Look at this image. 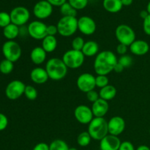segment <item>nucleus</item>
I'll use <instances>...</instances> for the list:
<instances>
[{
	"mask_svg": "<svg viewBox=\"0 0 150 150\" xmlns=\"http://www.w3.org/2000/svg\"><path fill=\"white\" fill-rule=\"evenodd\" d=\"M58 33L61 36L68 38L78 30V19L76 17L62 16L57 24Z\"/></svg>",
	"mask_w": 150,
	"mask_h": 150,
	"instance_id": "4",
	"label": "nucleus"
},
{
	"mask_svg": "<svg viewBox=\"0 0 150 150\" xmlns=\"http://www.w3.org/2000/svg\"><path fill=\"white\" fill-rule=\"evenodd\" d=\"M52 6L55 7H61L62 4L67 2V0H47Z\"/></svg>",
	"mask_w": 150,
	"mask_h": 150,
	"instance_id": "43",
	"label": "nucleus"
},
{
	"mask_svg": "<svg viewBox=\"0 0 150 150\" xmlns=\"http://www.w3.org/2000/svg\"><path fill=\"white\" fill-rule=\"evenodd\" d=\"M115 36L120 43L130 46L136 40V33L130 26L126 24H120L116 28Z\"/></svg>",
	"mask_w": 150,
	"mask_h": 150,
	"instance_id": "6",
	"label": "nucleus"
},
{
	"mask_svg": "<svg viewBox=\"0 0 150 150\" xmlns=\"http://www.w3.org/2000/svg\"><path fill=\"white\" fill-rule=\"evenodd\" d=\"M117 92V89L113 85L108 84L105 87L100 89L99 92L100 98L106 101L111 100L116 97Z\"/></svg>",
	"mask_w": 150,
	"mask_h": 150,
	"instance_id": "23",
	"label": "nucleus"
},
{
	"mask_svg": "<svg viewBox=\"0 0 150 150\" xmlns=\"http://www.w3.org/2000/svg\"><path fill=\"white\" fill-rule=\"evenodd\" d=\"M84 44L85 42L83 40V38H81V37H76L72 41V49L81 51Z\"/></svg>",
	"mask_w": 150,
	"mask_h": 150,
	"instance_id": "33",
	"label": "nucleus"
},
{
	"mask_svg": "<svg viewBox=\"0 0 150 150\" xmlns=\"http://www.w3.org/2000/svg\"><path fill=\"white\" fill-rule=\"evenodd\" d=\"M74 117L82 125H89L94 118L92 109L86 105H78L74 110Z\"/></svg>",
	"mask_w": 150,
	"mask_h": 150,
	"instance_id": "13",
	"label": "nucleus"
},
{
	"mask_svg": "<svg viewBox=\"0 0 150 150\" xmlns=\"http://www.w3.org/2000/svg\"><path fill=\"white\" fill-rule=\"evenodd\" d=\"M1 51L4 58L13 63L19 60L22 54V50L20 45L14 40L6 41L3 44Z\"/></svg>",
	"mask_w": 150,
	"mask_h": 150,
	"instance_id": "7",
	"label": "nucleus"
},
{
	"mask_svg": "<svg viewBox=\"0 0 150 150\" xmlns=\"http://www.w3.org/2000/svg\"><path fill=\"white\" fill-rule=\"evenodd\" d=\"M67 144L62 139H55L49 144V150H69Z\"/></svg>",
	"mask_w": 150,
	"mask_h": 150,
	"instance_id": "28",
	"label": "nucleus"
},
{
	"mask_svg": "<svg viewBox=\"0 0 150 150\" xmlns=\"http://www.w3.org/2000/svg\"><path fill=\"white\" fill-rule=\"evenodd\" d=\"M89 0H68L70 5L76 10H83L87 6Z\"/></svg>",
	"mask_w": 150,
	"mask_h": 150,
	"instance_id": "31",
	"label": "nucleus"
},
{
	"mask_svg": "<svg viewBox=\"0 0 150 150\" xmlns=\"http://www.w3.org/2000/svg\"><path fill=\"white\" fill-rule=\"evenodd\" d=\"M13 69H14V63L10 60L4 59L0 62V72L2 74H10L13 72Z\"/></svg>",
	"mask_w": 150,
	"mask_h": 150,
	"instance_id": "29",
	"label": "nucleus"
},
{
	"mask_svg": "<svg viewBox=\"0 0 150 150\" xmlns=\"http://www.w3.org/2000/svg\"><path fill=\"white\" fill-rule=\"evenodd\" d=\"M103 6L108 13H116L122 10L123 5L121 0H103Z\"/></svg>",
	"mask_w": 150,
	"mask_h": 150,
	"instance_id": "22",
	"label": "nucleus"
},
{
	"mask_svg": "<svg viewBox=\"0 0 150 150\" xmlns=\"http://www.w3.org/2000/svg\"><path fill=\"white\" fill-rule=\"evenodd\" d=\"M60 13L62 16L76 17L77 16V10L73 8L69 2H65L60 7Z\"/></svg>",
	"mask_w": 150,
	"mask_h": 150,
	"instance_id": "26",
	"label": "nucleus"
},
{
	"mask_svg": "<svg viewBox=\"0 0 150 150\" xmlns=\"http://www.w3.org/2000/svg\"><path fill=\"white\" fill-rule=\"evenodd\" d=\"M92 139V137L89 135V133H88V131H83L81 132L78 136L77 143L80 146L85 147V146H87L88 145H89Z\"/></svg>",
	"mask_w": 150,
	"mask_h": 150,
	"instance_id": "27",
	"label": "nucleus"
},
{
	"mask_svg": "<svg viewBox=\"0 0 150 150\" xmlns=\"http://www.w3.org/2000/svg\"><path fill=\"white\" fill-rule=\"evenodd\" d=\"M29 35L35 40H40L47 36V25L40 21H34L29 24Z\"/></svg>",
	"mask_w": 150,
	"mask_h": 150,
	"instance_id": "10",
	"label": "nucleus"
},
{
	"mask_svg": "<svg viewBox=\"0 0 150 150\" xmlns=\"http://www.w3.org/2000/svg\"><path fill=\"white\" fill-rule=\"evenodd\" d=\"M32 150H49V145L44 142H40L37 144Z\"/></svg>",
	"mask_w": 150,
	"mask_h": 150,
	"instance_id": "42",
	"label": "nucleus"
},
{
	"mask_svg": "<svg viewBox=\"0 0 150 150\" xmlns=\"http://www.w3.org/2000/svg\"><path fill=\"white\" fill-rule=\"evenodd\" d=\"M62 59L63 60L67 68L77 69L83 65L85 56L83 55L82 51L70 49L63 54Z\"/></svg>",
	"mask_w": 150,
	"mask_h": 150,
	"instance_id": "5",
	"label": "nucleus"
},
{
	"mask_svg": "<svg viewBox=\"0 0 150 150\" xmlns=\"http://www.w3.org/2000/svg\"><path fill=\"white\" fill-rule=\"evenodd\" d=\"M146 10L149 13V14L150 15V1H149V3L147 4V6H146Z\"/></svg>",
	"mask_w": 150,
	"mask_h": 150,
	"instance_id": "49",
	"label": "nucleus"
},
{
	"mask_svg": "<svg viewBox=\"0 0 150 150\" xmlns=\"http://www.w3.org/2000/svg\"><path fill=\"white\" fill-rule=\"evenodd\" d=\"M124 69H125L124 67H123V66L122 65V64H120V63L117 62V64H116L115 67H114V71L116 72V73H122V72L123 70H124Z\"/></svg>",
	"mask_w": 150,
	"mask_h": 150,
	"instance_id": "45",
	"label": "nucleus"
},
{
	"mask_svg": "<svg viewBox=\"0 0 150 150\" xmlns=\"http://www.w3.org/2000/svg\"><path fill=\"white\" fill-rule=\"evenodd\" d=\"M129 47L130 52L136 56H144L149 51V45L143 40H136Z\"/></svg>",
	"mask_w": 150,
	"mask_h": 150,
	"instance_id": "19",
	"label": "nucleus"
},
{
	"mask_svg": "<svg viewBox=\"0 0 150 150\" xmlns=\"http://www.w3.org/2000/svg\"><path fill=\"white\" fill-rule=\"evenodd\" d=\"M149 13L147 12V10H142V11L140 12V13H139V16H140V17L142 18L143 20H144L145 18H146V17H147L148 16H149Z\"/></svg>",
	"mask_w": 150,
	"mask_h": 150,
	"instance_id": "46",
	"label": "nucleus"
},
{
	"mask_svg": "<svg viewBox=\"0 0 150 150\" xmlns=\"http://www.w3.org/2000/svg\"><path fill=\"white\" fill-rule=\"evenodd\" d=\"M47 53L42 47H35L30 53V59L36 65H40L46 59Z\"/></svg>",
	"mask_w": 150,
	"mask_h": 150,
	"instance_id": "20",
	"label": "nucleus"
},
{
	"mask_svg": "<svg viewBox=\"0 0 150 150\" xmlns=\"http://www.w3.org/2000/svg\"><path fill=\"white\" fill-rule=\"evenodd\" d=\"M30 79L32 81L36 84H43L48 81L49 77L45 69L37 67L32 69L31 71Z\"/></svg>",
	"mask_w": 150,
	"mask_h": 150,
	"instance_id": "17",
	"label": "nucleus"
},
{
	"mask_svg": "<svg viewBox=\"0 0 150 150\" xmlns=\"http://www.w3.org/2000/svg\"><path fill=\"white\" fill-rule=\"evenodd\" d=\"M69 150H78V149L75 147H70V149H69Z\"/></svg>",
	"mask_w": 150,
	"mask_h": 150,
	"instance_id": "50",
	"label": "nucleus"
},
{
	"mask_svg": "<svg viewBox=\"0 0 150 150\" xmlns=\"http://www.w3.org/2000/svg\"><path fill=\"white\" fill-rule=\"evenodd\" d=\"M118 62L122 64L124 68L129 67L133 64V58L130 56L125 54V55H122L120 57V59H118Z\"/></svg>",
	"mask_w": 150,
	"mask_h": 150,
	"instance_id": "35",
	"label": "nucleus"
},
{
	"mask_svg": "<svg viewBox=\"0 0 150 150\" xmlns=\"http://www.w3.org/2000/svg\"><path fill=\"white\" fill-rule=\"evenodd\" d=\"M45 69L49 79L54 81H59L65 77L68 68L62 59L54 57L48 60Z\"/></svg>",
	"mask_w": 150,
	"mask_h": 150,
	"instance_id": "2",
	"label": "nucleus"
},
{
	"mask_svg": "<svg viewBox=\"0 0 150 150\" xmlns=\"http://www.w3.org/2000/svg\"><path fill=\"white\" fill-rule=\"evenodd\" d=\"M86 98H87L88 100L91 103H95L98 100V99L100 98V95L99 93H98L97 91H95V89L93 90H91L89 92H88L86 93Z\"/></svg>",
	"mask_w": 150,
	"mask_h": 150,
	"instance_id": "36",
	"label": "nucleus"
},
{
	"mask_svg": "<svg viewBox=\"0 0 150 150\" xmlns=\"http://www.w3.org/2000/svg\"><path fill=\"white\" fill-rule=\"evenodd\" d=\"M127 49H128L127 46L126 45H124V44L119 43V45L117 46V52L122 56L125 55Z\"/></svg>",
	"mask_w": 150,
	"mask_h": 150,
	"instance_id": "41",
	"label": "nucleus"
},
{
	"mask_svg": "<svg viewBox=\"0 0 150 150\" xmlns=\"http://www.w3.org/2000/svg\"><path fill=\"white\" fill-rule=\"evenodd\" d=\"M149 134H150V129H149Z\"/></svg>",
	"mask_w": 150,
	"mask_h": 150,
	"instance_id": "51",
	"label": "nucleus"
},
{
	"mask_svg": "<svg viewBox=\"0 0 150 150\" xmlns=\"http://www.w3.org/2000/svg\"><path fill=\"white\" fill-rule=\"evenodd\" d=\"M121 1L123 6H130L132 4L133 0H121Z\"/></svg>",
	"mask_w": 150,
	"mask_h": 150,
	"instance_id": "47",
	"label": "nucleus"
},
{
	"mask_svg": "<svg viewBox=\"0 0 150 150\" xmlns=\"http://www.w3.org/2000/svg\"><path fill=\"white\" fill-rule=\"evenodd\" d=\"M143 29L146 35L150 36V15L144 20Z\"/></svg>",
	"mask_w": 150,
	"mask_h": 150,
	"instance_id": "39",
	"label": "nucleus"
},
{
	"mask_svg": "<svg viewBox=\"0 0 150 150\" xmlns=\"http://www.w3.org/2000/svg\"><path fill=\"white\" fill-rule=\"evenodd\" d=\"M119 150H136V149L134 147V145L131 142L125 141V142H122Z\"/></svg>",
	"mask_w": 150,
	"mask_h": 150,
	"instance_id": "38",
	"label": "nucleus"
},
{
	"mask_svg": "<svg viewBox=\"0 0 150 150\" xmlns=\"http://www.w3.org/2000/svg\"><path fill=\"white\" fill-rule=\"evenodd\" d=\"M76 84L79 90L84 93H87L89 91L93 90L96 86L95 77L91 73H82L78 77Z\"/></svg>",
	"mask_w": 150,
	"mask_h": 150,
	"instance_id": "11",
	"label": "nucleus"
},
{
	"mask_svg": "<svg viewBox=\"0 0 150 150\" xmlns=\"http://www.w3.org/2000/svg\"><path fill=\"white\" fill-rule=\"evenodd\" d=\"M24 95L29 100H35L38 98V91L32 85L26 86L24 90Z\"/></svg>",
	"mask_w": 150,
	"mask_h": 150,
	"instance_id": "30",
	"label": "nucleus"
},
{
	"mask_svg": "<svg viewBox=\"0 0 150 150\" xmlns=\"http://www.w3.org/2000/svg\"><path fill=\"white\" fill-rule=\"evenodd\" d=\"M53 13V6L47 0H40L35 4L33 13L40 20L48 18Z\"/></svg>",
	"mask_w": 150,
	"mask_h": 150,
	"instance_id": "12",
	"label": "nucleus"
},
{
	"mask_svg": "<svg viewBox=\"0 0 150 150\" xmlns=\"http://www.w3.org/2000/svg\"><path fill=\"white\" fill-rule=\"evenodd\" d=\"M26 85L20 80H13L7 84L5 89V95L10 100H16L24 95Z\"/></svg>",
	"mask_w": 150,
	"mask_h": 150,
	"instance_id": "9",
	"label": "nucleus"
},
{
	"mask_svg": "<svg viewBox=\"0 0 150 150\" xmlns=\"http://www.w3.org/2000/svg\"><path fill=\"white\" fill-rule=\"evenodd\" d=\"M136 150H150V148L146 145H140L138 146Z\"/></svg>",
	"mask_w": 150,
	"mask_h": 150,
	"instance_id": "48",
	"label": "nucleus"
},
{
	"mask_svg": "<svg viewBox=\"0 0 150 150\" xmlns=\"http://www.w3.org/2000/svg\"><path fill=\"white\" fill-rule=\"evenodd\" d=\"M108 78L106 76H100L98 75L97 77H95V83H96V86L98 88H102L105 87L107 85H108Z\"/></svg>",
	"mask_w": 150,
	"mask_h": 150,
	"instance_id": "34",
	"label": "nucleus"
},
{
	"mask_svg": "<svg viewBox=\"0 0 150 150\" xmlns=\"http://www.w3.org/2000/svg\"><path fill=\"white\" fill-rule=\"evenodd\" d=\"M118 59L114 52L111 51H103L98 53L94 62V69L95 73L100 76H107L114 71Z\"/></svg>",
	"mask_w": 150,
	"mask_h": 150,
	"instance_id": "1",
	"label": "nucleus"
},
{
	"mask_svg": "<svg viewBox=\"0 0 150 150\" xmlns=\"http://www.w3.org/2000/svg\"><path fill=\"white\" fill-rule=\"evenodd\" d=\"M57 40L55 36L47 35L42 40V48L46 53H51L56 50L57 47Z\"/></svg>",
	"mask_w": 150,
	"mask_h": 150,
	"instance_id": "24",
	"label": "nucleus"
},
{
	"mask_svg": "<svg viewBox=\"0 0 150 150\" xmlns=\"http://www.w3.org/2000/svg\"><path fill=\"white\" fill-rule=\"evenodd\" d=\"M11 23L18 26H24L30 18V13L29 10L25 7L18 6L11 10L10 13Z\"/></svg>",
	"mask_w": 150,
	"mask_h": 150,
	"instance_id": "8",
	"label": "nucleus"
},
{
	"mask_svg": "<svg viewBox=\"0 0 150 150\" xmlns=\"http://www.w3.org/2000/svg\"><path fill=\"white\" fill-rule=\"evenodd\" d=\"M19 35L21 36H26V35H29V32H28V27H26L24 26H22L19 27Z\"/></svg>",
	"mask_w": 150,
	"mask_h": 150,
	"instance_id": "44",
	"label": "nucleus"
},
{
	"mask_svg": "<svg viewBox=\"0 0 150 150\" xmlns=\"http://www.w3.org/2000/svg\"><path fill=\"white\" fill-rule=\"evenodd\" d=\"M91 109L93 113L94 117H103L108 113L109 105L108 101L99 98L96 102L92 103Z\"/></svg>",
	"mask_w": 150,
	"mask_h": 150,
	"instance_id": "18",
	"label": "nucleus"
},
{
	"mask_svg": "<svg viewBox=\"0 0 150 150\" xmlns=\"http://www.w3.org/2000/svg\"><path fill=\"white\" fill-rule=\"evenodd\" d=\"M58 33V29L55 25H48L47 26V35L55 36Z\"/></svg>",
	"mask_w": 150,
	"mask_h": 150,
	"instance_id": "40",
	"label": "nucleus"
},
{
	"mask_svg": "<svg viewBox=\"0 0 150 150\" xmlns=\"http://www.w3.org/2000/svg\"><path fill=\"white\" fill-rule=\"evenodd\" d=\"M8 125V119L7 116L0 113V131L5 130Z\"/></svg>",
	"mask_w": 150,
	"mask_h": 150,
	"instance_id": "37",
	"label": "nucleus"
},
{
	"mask_svg": "<svg viewBox=\"0 0 150 150\" xmlns=\"http://www.w3.org/2000/svg\"><path fill=\"white\" fill-rule=\"evenodd\" d=\"M81 51L85 57H91L98 55V51H99V45L95 41L89 40L87 42H85Z\"/></svg>",
	"mask_w": 150,
	"mask_h": 150,
	"instance_id": "21",
	"label": "nucleus"
},
{
	"mask_svg": "<svg viewBox=\"0 0 150 150\" xmlns=\"http://www.w3.org/2000/svg\"><path fill=\"white\" fill-rule=\"evenodd\" d=\"M88 133L94 140H102L108 134V122L104 117H94L88 126Z\"/></svg>",
	"mask_w": 150,
	"mask_h": 150,
	"instance_id": "3",
	"label": "nucleus"
},
{
	"mask_svg": "<svg viewBox=\"0 0 150 150\" xmlns=\"http://www.w3.org/2000/svg\"><path fill=\"white\" fill-rule=\"evenodd\" d=\"M3 35L8 40H13L19 36V26L11 23L3 29Z\"/></svg>",
	"mask_w": 150,
	"mask_h": 150,
	"instance_id": "25",
	"label": "nucleus"
},
{
	"mask_svg": "<svg viewBox=\"0 0 150 150\" xmlns=\"http://www.w3.org/2000/svg\"><path fill=\"white\" fill-rule=\"evenodd\" d=\"M108 134L118 136L124 132L125 129V122L122 117L115 116L108 122Z\"/></svg>",
	"mask_w": 150,
	"mask_h": 150,
	"instance_id": "15",
	"label": "nucleus"
},
{
	"mask_svg": "<svg viewBox=\"0 0 150 150\" xmlns=\"http://www.w3.org/2000/svg\"><path fill=\"white\" fill-rule=\"evenodd\" d=\"M97 25L89 16H81L78 19V30L85 35H92L95 32Z\"/></svg>",
	"mask_w": 150,
	"mask_h": 150,
	"instance_id": "14",
	"label": "nucleus"
},
{
	"mask_svg": "<svg viewBox=\"0 0 150 150\" xmlns=\"http://www.w3.org/2000/svg\"><path fill=\"white\" fill-rule=\"evenodd\" d=\"M11 23V18H10V13L7 12H0V27H6L9 24Z\"/></svg>",
	"mask_w": 150,
	"mask_h": 150,
	"instance_id": "32",
	"label": "nucleus"
},
{
	"mask_svg": "<svg viewBox=\"0 0 150 150\" xmlns=\"http://www.w3.org/2000/svg\"><path fill=\"white\" fill-rule=\"evenodd\" d=\"M121 143L118 136L108 134L100 141V150H119Z\"/></svg>",
	"mask_w": 150,
	"mask_h": 150,
	"instance_id": "16",
	"label": "nucleus"
}]
</instances>
